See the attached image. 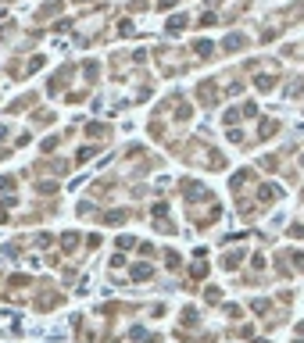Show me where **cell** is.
<instances>
[{"mask_svg": "<svg viewBox=\"0 0 304 343\" xmlns=\"http://www.w3.org/2000/svg\"><path fill=\"white\" fill-rule=\"evenodd\" d=\"M126 218H129V211H107L104 215V225H122Z\"/></svg>", "mask_w": 304, "mask_h": 343, "instance_id": "cell-1", "label": "cell"}, {"mask_svg": "<svg viewBox=\"0 0 304 343\" xmlns=\"http://www.w3.org/2000/svg\"><path fill=\"white\" fill-rule=\"evenodd\" d=\"M165 264H168V268H179V254L175 250H165Z\"/></svg>", "mask_w": 304, "mask_h": 343, "instance_id": "cell-2", "label": "cell"}, {"mask_svg": "<svg viewBox=\"0 0 304 343\" xmlns=\"http://www.w3.org/2000/svg\"><path fill=\"white\" fill-rule=\"evenodd\" d=\"M147 276H150L147 264H136V268H133V279H147Z\"/></svg>", "mask_w": 304, "mask_h": 343, "instance_id": "cell-3", "label": "cell"}]
</instances>
